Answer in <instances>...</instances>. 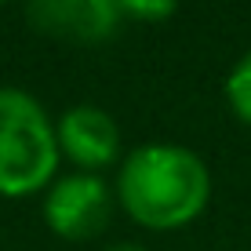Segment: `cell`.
Returning a JSON list of instances; mask_svg holds the SVG:
<instances>
[{"mask_svg":"<svg viewBox=\"0 0 251 251\" xmlns=\"http://www.w3.org/2000/svg\"><path fill=\"white\" fill-rule=\"evenodd\" d=\"M120 19H138V22H164L175 15L178 0H113Z\"/></svg>","mask_w":251,"mask_h":251,"instance_id":"52a82bcc","label":"cell"},{"mask_svg":"<svg viewBox=\"0 0 251 251\" xmlns=\"http://www.w3.org/2000/svg\"><path fill=\"white\" fill-rule=\"evenodd\" d=\"M226 102L244 124H251V48L237 58V66L226 76Z\"/></svg>","mask_w":251,"mask_h":251,"instance_id":"8992f818","label":"cell"},{"mask_svg":"<svg viewBox=\"0 0 251 251\" xmlns=\"http://www.w3.org/2000/svg\"><path fill=\"white\" fill-rule=\"evenodd\" d=\"M58 138L48 109L22 88H0V197H29L55 182Z\"/></svg>","mask_w":251,"mask_h":251,"instance_id":"7a4b0ae2","label":"cell"},{"mask_svg":"<svg viewBox=\"0 0 251 251\" xmlns=\"http://www.w3.org/2000/svg\"><path fill=\"white\" fill-rule=\"evenodd\" d=\"M55 138L58 153L76 171L99 175L102 168H109L120 157V127L113 113H106L102 106H91V102L69 106L55 124Z\"/></svg>","mask_w":251,"mask_h":251,"instance_id":"5b68a950","label":"cell"},{"mask_svg":"<svg viewBox=\"0 0 251 251\" xmlns=\"http://www.w3.org/2000/svg\"><path fill=\"white\" fill-rule=\"evenodd\" d=\"M113 189L102 175L73 171L44 189V222L62 240H95L109 226Z\"/></svg>","mask_w":251,"mask_h":251,"instance_id":"3957f363","label":"cell"},{"mask_svg":"<svg viewBox=\"0 0 251 251\" xmlns=\"http://www.w3.org/2000/svg\"><path fill=\"white\" fill-rule=\"evenodd\" d=\"M113 197L142 229H182L211 201V171L189 146L150 142L120 160Z\"/></svg>","mask_w":251,"mask_h":251,"instance_id":"6da1fadb","label":"cell"},{"mask_svg":"<svg viewBox=\"0 0 251 251\" xmlns=\"http://www.w3.org/2000/svg\"><path fill=\"white\" fill-rule=\"evenodd\" d=\"M106 251H146V248H138V244H113V248H106Z\"/></svg>","mask_w":251,"mask_h":251,"instance_id":"ba28073f","label":"cell"},{"mask_svg":"<svg viewBox=\"0 0 251 251\" xmlns=\"http://www.w3.org/2000/svg\"><path fill=\"white\" fill-rule=\"evenodd\" d=\"M0 4H7V0H0Z\"/></svg>","mask_w":251,"mask_h":251,"instance_id":"9c48e42d","label":"cell"},{"mask_svg":"<svg viewBox=\"0 0 251 251\" xmlns=\"http://www.w3.org/2000/svg\"><path fill=\"white\" fill-rule=\"evenodd\" d=\"M25 22L44 37L95 48L113 37L124 19L113 0H25Z\"/></svg>","mask_w":251,"mask_h":251,"instance_id":"277c9868","label":"cell"}]
</instances>
